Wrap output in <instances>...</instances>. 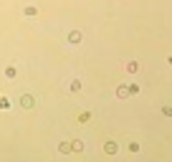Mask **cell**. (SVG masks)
Here are the masks:
<instances>
[{"mask_svg": "<svg viewBox=\"0 0 172 162\" xmlns=\"http://www.w3.org/2000/svg\"><path fill=\"white\" fill-rule=\"evenodd\" d=\"M71 150H76V152H81V150H84V144H81V142H74V144H71Z\"/></svg>", "mask_w": 172, "mask_h": 162, "instance_id": "4", "label": "cell"}, {"mask_svg": "<svg viewBox=\"0 0 172 162\" xmlns=\"http://www.w3.org/2000/svg\"><path fill=\"white\" fill-rule=\"evenodd\" d=\"M69 41H71V43H79V41H81V33H79V31H71L69 33Z\"/></svg>", "mask_w": 172, "mask_h": 162, "instance_id": "1", "label": "cell"}, {"mask_svg": "<svg viewBox=\"0 0 172 162\" xmlns=\"http://www.w3.org/2000/svg\"><path fill=\"white\" fill-rule=\"evenodd\" d=\"M106 152H109V155H111V152H116V144H114V142H109V144H106Z\"/></svg>", "mask_w": 172, "mask_h": 162, "instance_id": "5", "label": "cell"}, {"mask_svg": "<svg viewBox=\"0 0 172 162\" xmlns=\"http://www.w3.org/2000/svg\"><path fill=\"white\" fill-rule=\"evenodd\" d=\"M23 13H26L28 18H33V15H38V8H33V5H28V8H26V10H23Z\"/></svg>", "mask_w": 172, "mask_h": 162, "instance_id": "2", "label": "cell"}, {"mask_svg": "<svg viewBox=\"0 0 172 162\" xmlns=\"http://www.w3.org/2000/svg\"><path fill=\"white\" fill-rule=\"evenodd\" d=\"M5 76H8V79H13V76H15V69H13V66H8V69H5Z\"/></svg>", "mask_w": 172, "mask_h": 162, "instance_id": "3", "label": "cell"}, {"mask_svg": "<svg viewBox=\"0 0 172 162\" xmlns=\"http://www.w3.org/2000/svg\"><path fill=\"white\" fill-rule=\"evenodd\" d=\"M23 106H33V99H31V96H23Z\"/></svg>", "mask_w": 172, "mask_h": 162, "instance_id": "6", "label": "cell"}]
</instances>
